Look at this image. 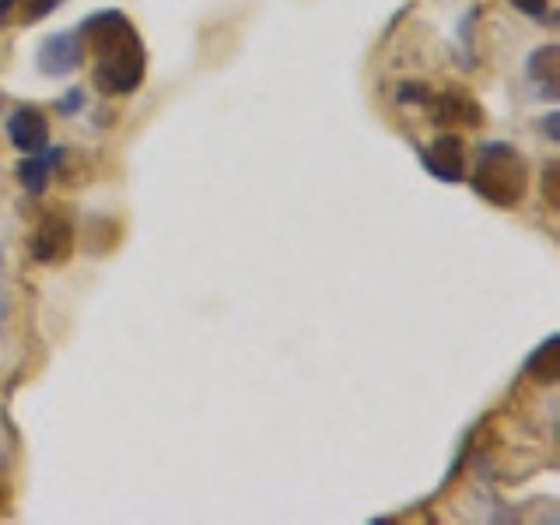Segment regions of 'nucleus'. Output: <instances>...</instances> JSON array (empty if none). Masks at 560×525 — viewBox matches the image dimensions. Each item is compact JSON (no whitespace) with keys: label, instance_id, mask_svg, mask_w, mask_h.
I'll use <instances>...</instances> for the list:
<instances>
[{"label":"nucleus","instance_id":"f257e3e1","mask_svg":"<svg viewBox=\"0 0 560 525\" xmlns=\"http://www.w3.org/2000/svg\"><path fill=\"white\" fill-rule=\"evenodd\" d=\"M81 35L95 52V88L102 95H130L144 81L148 52L122 11H98L81 22Z\"/></svg>","mask_w":560,"mask_h":525},{"label":"nucleus","instance_id":"f03ea898","mask_svg":"<svg viewBox=\"0 0 560 525\" xmlns=\"http://www.w3.org/2000/svg\"><path fill=\"white\" fill-rule=\"evenodd\" d=\"M469 186L487 203L512 210L529 192V165H525V158L512 144H483L477 148Z\"/></svg>","mask_w":560,"mask_h":525},{"label":"nucleus","instance_id":"7ed1b4c3","mask_svg":"<svg viewBox=\"0 0 560 525\" xmlns=\"http://www.w3.org/2000/svg\"><path fill=\"white\" fill-rule=\"evenodd\" d=\"M28 253L43 267H60L74 256V224L63 214H46L28 238Z\"/></svg>","mask_w":560,"mask_h":525},{"label":"nucleus","instance_id":"20e7f679","mask_svg":"<svg viewBox=\"0 0 560 525\" xmlns=\"http://www.w3.org/2000/svg\"><path fill=\"white\" fill-rule=\"evenodd\" d=\"M420 165H424L434 179L442 183H459L466 175V148L455 133H442L431 148L420 151Z\"/></svg>","mask_w":560,"mask_h":525},{"label":"nucleus","instance_id":"39448f33","mask_svg":"<svg viewBox=\"0 0 560 525\" xmlns=\"http://www.w3.org/2000/svg\"><path fill=\"white\" fill-rule=\"evenodd\" d=\"M431 119L438 127H480L483 122V109L477 105L469 92H459V88H448L442 95H431Z\"/></svg>","mask_w":560,"mask_h":525},{"label":"nucleus","instance_id":"423d86ee","mask_svg":"<svg viewBox=\"0 0 560 525\" xmlns=\"http://www.w3.org/2000/svg\"><path fill=\"white\" fill-rule=\"evenodd\" d=\"M8 137L22 154H35L49 144V119L35 105H22L8 116Z\"/></svg>","mask_w":560,"mask_h":525},{"label":"nucleus","instance_id":"0eeeda50","mask_svg":"<svg viewBox=\"0 0 560 525\" xmlns=\"http://www.w3.org/2000/svg\"><path fill=\"white\" fill-rule=\"evenodd\" d=\"M35 63H39V70L49 78L70 74V70L81 67V39H74V32L49 35V39H43L39 52H35Z\"/></svg>","mask_w":560,"mask_h":525},{"label":"nucleus","instance_id":"6e6552de","mask_svg":"<svg viewBox=\"0 0 560 525\" xmlns=\"http://www.w3.org/2000/svg\"><path fill=\"white\" fill-rule=\"evenodd\" d=\"M60 162H63V148H49V144L35 154H25L22 162H18V183L28 192H43Z\"/></svg>","mask_w":560,"mask_h":525},{"label":"nucleus","instance_id":"1a4fd4ad","mask_svg":"<svg viewBox=\"0 0 560 525\" xmlns=\"http://www.w3.org/2000/svg\"><path fill=\"white\" fill-rule=\"evenodd\" d=\"M529 81L539 88L542 98H557L560 95V49L553 43L539 46L529 57Z\"/></svg>","mask_w":560,"mask_h":525},{"label":"nucleus","instance_id":"9d476101","mask_svg":"<svg viewBox=\"0 0 560 525\" xmlns=\"http://www.w3.org/2000/svg\"><path fill=\"white\" fill-rule=\"evenodd\" d=\"M525 372H529L533 382L539 385H550L560 378V337H547L536 350H533V358L525 361Z\"/></svg>","mask_w":560,"mask_h":525},{"label":"nucleus","instance_id":"9b49d317","mask_svg":"<svg viewBox=\"0 0 560 525\" xmlns=\"http://www.w3.org/2000/svg\"><path fill=\"white\" fill-rule=\"evenodd\" d=\"M60 0H18V22L22 25H35V22H43V18L57 8Z\"/></svg>","mask_w":560,"mask_h":525},{"label":"nucleus","instance_id":"f8f14e48","mask_svg":"<svg viewBox=\"0 0 560 525\" xmlns=\"http://www.w3.org/2000/svg\"><path fill=\"white\" fill-rule=\"evenodd\" d=\"M557 183H560V165H557V162H550V165H547V172H542V200H547V207H550V210H557V207H560Z\"/></svg>","mask_w":560,"mask_h":525},{"label":"nucleus","instance_id":"ddd939ff","mask_svg":"<svg viewBox=\"0 0 560 525\" xmlns=\"http://www.w3.org/2000/svg\"><path fill=\"white\" fill-rule=\"evenodd\" d=\"M399 102H407V105H428V98H431V92L424 84H399V95H396Z\"/></svg>","mask_w":560,"mask_h":525},{"label":"nucleus","instance_id":"4468645a","mask_svg":"<svg viewBox=\"0 0 560 525\" xmlns=\"http://www.w3.org/2000/svg\"><path fill=\"white\" fill-rule=\"evenodd\" d=\"M512 4L529 18H547V11H550V0H512Z\"/></svg>","mask_w":560,"mask_h":525},{"label":"nucleus","instance_id":"2eb2a0df","mask_svg":"<svg viewBox=\"0 0 560 525\" xmlns=\"http://www.w3.org/2000/svg\"><path fill=\"white\" fill-rule=\"evenodd\" d=\"M14 11H18V0H0V28L11 25Z\"/></svg>","mask_w":560,"mask_h":525},{"label":"nucleus","instance_id":"dca6fc26","mask_svg":"<svg viewBox=\"0 0 560 525\" xmlns=\"http://www.w3.org/2000/svg\"><path fill=\"white\" fill-rule=\"evenodd\" d=\"M542 122H547V133H550V140H560V130H557V122H560V116L557 113H550L547 119H542Z\"/></svg>","mask_w":560,"mask_h":525}]
</instances>
